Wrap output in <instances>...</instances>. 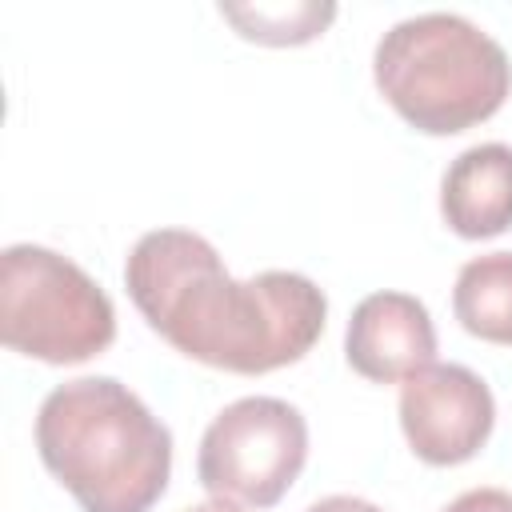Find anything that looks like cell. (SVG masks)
<instances>
[{
	"label": "cell",
	"instance_id": "12",
	"mask_svg": "<svg viewBox=\"0 0 512 512\" xmlns=\"http://www.w3.org/2000/svg\"><path fill=\"white\" fill-rule=\"evenodd\" d=\"M308 512H384V508H376L372 500H360V496H324Z\"/></svg>",
	"mask_w": 512,
	"mask_h": 512
},
{
	"label": "cell",
	"instance_id": "5",
	"mask_svg": "<svg viewBox=\"0 0 512 512\" xmlns=\"http://www.w3.org/2000/svg\"><path fill=\"white\" fill-rule=\"evenodd\" d=\"M308 460V424L280 396H244L212 416L200 436L196 476L232 504L272 508Z\"/></svg>",
	"mask_w": 512,
	"mask_h": 512
},
{
	"label": "cell",
	"instance_id": "3",
	"mask_svg": "<svg viewBox=\"0 0 512 512\" xmlns=\"http://www.w3.org/2000/svg\"><path fill=\"white\" fill-rule=\"evenodd\" d=\"M380 96L428 136L464 132L512 92L508 52L460 12H420L396 20L372 52Z\"/></svg>",
	"mask_w": 512,
	"mask_h": 512
},
{
	"label": "cell",
	"instance_id": "2",
	"mask_svg": "<svg viewBox=\"0 0 512 512\" xmlns=\"http://www.w3.org/2000/svg\"><path fill=\"white\" fill-rule=\"evenodd\" d=\"M36 452L84 512H148L172 472V432L116 376H76L36 412Z\"/></svg>",
	"mask_w": 512,
	"mask_h": 512
},
{
	"label": "cell",
	"instance_id": "6",
	"mask_svg": "<svg viewBox=\"0 0 512 512\" xmlns=\"http://www.w3.org/2000/svg\"><path fill=\"white\" fill-rule=\"evenodd\" d=\"M496 424L492 388L464 364H428L400 384V428L408 448L436 468L472 460Z\"/></svg>",
	"mask_w": 512,
	"mask_h": 512
},
{
	"label": "cell",
	"instance_id": "11",
	"mask_svg": "<svg viewBox=\"0 0 512 512\" xmlns=\"http://www.w3.org/2000/svg\"><path fill=\"white\" fill-rule=\"evenodd\" d=\"M444 512H512V492L508 488H468Z\"/></svg>",
	"mask_w": 512,
	"mask_h": 512
},
{
	"label": "cell",
	"instance_id": "1",
	"mask_svg": "<svg viewBox=\"0 0 512 512\" xmlns=\"http://www.w3.org/2000/svg\"><path fill=\"white\" fill-rule=\"evenodd\" d=\"M124 284L148 328L176 352L240 376L304 360L328 320L316 280L284 268L232 280L220 252L188 228L144 232L128 252Z\"/></svg>",
	"mask_w": 512,
	"mask_h": 512
},
{
	"label": "cell",
	"instance_id": "10",
	"mask_svg": "<svg viewBox=\"0 0 512 512\" xmlns=\"http://www.w3.org/2000/svg\"><path fill=\"white\" fill-rule=\"evenodd\" d=\"M220 16L240 28L244 40L260 44H304L324 32L336 4H220Z\"/></svg>",
	"mask_w": 512,
	"mask_h": 512
},
{
	"label": "cell",
	"instance_id": "4",
	"mask_svg": "<svg viewBox=\"0 0 512 512\" xmlns=\"http://www.w3.org/2000/svg\"><path fill=\"white\" fill-rule=\"evenodd\" d=\"M116 336L108 292L44 244H8L0 256V340L44 364H80Z\"/></svg>",
	"mask_w": 512,
	"mask_h": 512
},
{
	"label": "cell",
	"instance_id": "7",
	"mask_svg": "<svg viewBox=\"0 0 512 512\" xmlns=\"http://www.w3.org/2000/svg\"><path fill=\"white\" fill-rule=\"evenodd\" d=\"M352 372L372 384H404L436 356V328L428 308L408 292H372L352 308L344 332Z\"/></svg>",
	"mask_w": 512,
	"mask_h": 512
},
{
	"label": "cell",
	"instance_id": "9",
	"mask_svg": "<svg viewBox=\"0 0 512 512\" xmlns=\"http://www.w3.org/2000/svg\"><path fill=\"white\" fill-rule=\"evenodd\" d=\"M452 312L464 332L488 344H512V252L472 256L456 272Z\"/></svg>",
	"mask_w": 512,
	"mask_h": 512
},
{
	"label": "cell",
	"instance_id": "8",
	"mask_svg": "<svg viewBox=\"0 0 512 512\" xmlns=\"http://www.w3.org/2000/svg\"><path fill=\"white\" fill-rule=\"evenodd\" d=\"M440 212L464 240H488L512 228V148L500 140L464 148L440 180Z\"/></svg>",
	"mask_w": 512,
	"mask_h": 512
},
{
	"label": "cell",
	"instance_id": "13",
	"mask_svg": "<svg viewBox=\"0 0 512 512\" xmlns=\"http://www.w3.org/2000/svg\"><path fill=\"white\" fill-rule=\"evenodd\" d=\"M188 512H240V504H232V500H220V496H212V500H204V504H192Z\"/></svg>",
	"mask_w": 512,
	"mask_h": 512
}]
</instances>
